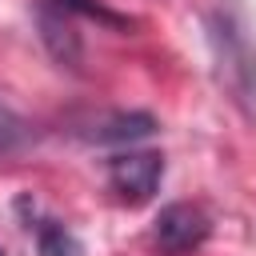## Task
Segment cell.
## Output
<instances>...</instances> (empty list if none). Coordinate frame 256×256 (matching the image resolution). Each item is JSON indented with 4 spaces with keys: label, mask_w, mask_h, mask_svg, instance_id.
<instances>
[{
    "label": "cell",
    "mask_w": 256,
    "mask_h": 256,
    "mask_svg": "<svg viewBox=\"0 0 256 256\" xmlns=\"http://www.w3.org/2000/svg\"><path fill=\"white\" fill-rule=\"evenodd\" d=\"M208 232H212L208 212H204L200 204H188V200H176V204L160 208L156 228H152L156 248H160V252H168V256H180V252L200 248V244L208 240Z\"/></svg>",
    "instance_id": "1"
},
{
    "label": "cell",
    "mask_w": 256,
    "mask_h": 256,
    "mask_svg": "<svg viewBox=\"0 0 256 256\" xmlns=\"http://www.w3.org/2000/svg\"><path fill=\"white\" fill-rule=\"evenodd\" d=\"M108 180L128 204H144L160 180H164V156L160 152H120L108 160Z\"/></svg>",
    "instance_id": "2"
},
{
    "label": "cell",
    "mask_w": 256,
    "mask_h": 256,
    "mask_svg": "<svg viewBox=\"0 0 256 256\" xmlns=\"http://www.w3.org/2000/svg\"><path fill=\"white\" fill-rule=\"evenodd\" d=\"M212 40H216V48H220V60L228 64V84H232L240 96H256V52L248 48L244 32L224 20V28L216 24Z\"/></svg>",
    "instance_id": "3"
},
{
    "label": "cell",
    "mask_w": 256,
    "mask_h": 256,
    "mask_svg": "<svg viewBox=\"0 0 256 256\" xmlns=\"http://www.w3.org/2000/svg\"><path fill=\"white\" fill-rule=\"evenodd\" d=\"M40 36H44L48 52H52L60 64L76 68V60H80V36H76V28H72V16H68L64 8H56L52 0L40 8Z\"/></svg>",
    "instance_id": "4"
},
{
    "label": "cell",
    "mask_w": 256,
    "mask_h": 256,
    "mask_svg": "<svg viewBox=\"0 0 256 256\" xmlns=\"http://www.w3.org/2000/svg\"><path fill=\"white\" fill-rule=\"evenodd\" d=\"M152 132H156V120L148 112H112V116H100L92 124V132H84V136L96 144H132Z\"/></svg>",
    "instance_id": "5"
},
{
    "label": "cell",
    "mask_w": 256,
    "mask_h": 256,
    "mask_svg": "<svg viewBox=\"0 0 256 256\" xmlns=\"http://www.w3.org/2000/svg\"><path fill=\"white\" fill-rule=\"evenodd\" d=\"M36 248L40 256H84V244L76 240V232H68L56 220H44L36 228Z\"/></svg>",
    "instance_id": "6"
},
{
    "label": "cell",
    "mask_w": 256,
    "mask_h": 256,
    "mask_svg": "<svg viewBox=\"0 0 256 256\" xmlns=\"http://www.w3.org/2000/svg\"><path fill=\"white\" fill-rule=\"evenodd\" d=\"M56 8H64L68 16L72 12H80V16H92V20H100V24H112V28H128V20L124 16H116V12H108L100 0H52Z\"/></svg>",
    "instance_id": "7"
},
{
    "label": "cell",
    "mask_w": 256,
    "mask_h": 256,
    "mask_svg": "<svg viewBox=\"0 0 256 256\" xmlns=\"http://www.w3.org/2000/svg\"><path fill=\"white\" fill-rule=\"evenodd\" d=\"M24 136H28V124L0 100V152H12V148H20L24 144Z\"/></svg>",
    "instance_id": "8"
},
{
    "label": "cell",
    "mask_w": 256,
    "mask_h": 256,
    "mask_svg": "<svg viewBox=\"0 0 256 256\" xmlns=\"http://www.w3.org/2000/svg\"><path fill=\"white\" fill-rule=\"evenodd\" d=\"M0 256H4V252H0Z\"/></svg>",
    "instance_id": "9"
}]
</instances>
